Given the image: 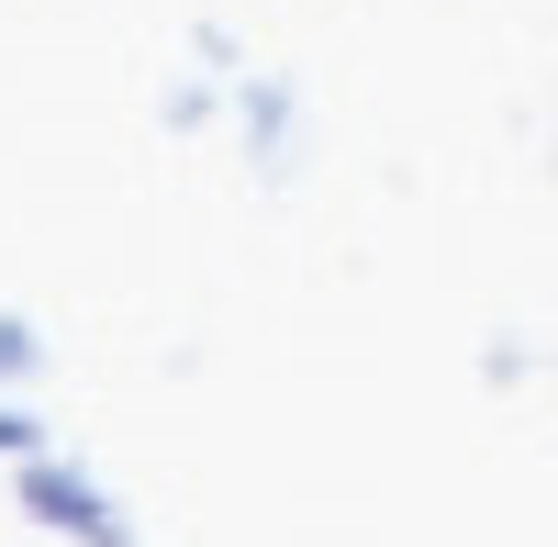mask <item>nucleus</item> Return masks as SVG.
I'll return each mask as SVG.
<instances>
[{
    "label": "nucleus",
    "mask_w": 558,
    "mask_h": 547,
    "mask_svg": "<svg viewBox=\"0 0 558 547\" xmlns=\"http://www.w3.org/2000/svg\"><path fill=\"white\" fill-rule=\"evenodd\" d=\"M23 514L34 525H57V536H89V547H123V525H112V503H101V491H89L78 470H23Z\"/></svg>",
    "instance_id": "obj_1"
},
{
    "label": "nucleus",
    "mask_w": 558,
    "mask_h": 547,
    "mask_svg": "<svg viewBox=\"0 0 558 547\" xmlns=\"http://www.w3.org/2000/svg\"><path fill=\"white\" fill-rule=\"evenodd\" d=\"M23 369H34V336H23V325H0V380H23Z\"/></svg>",
    "instance_id": "obj_2"
},
{
    "label": "nucleus",
    "mask_w": 558,
    "mask_h": 547,
    "mask_svg": "<svg viewBox=\"0 0 558 547\" xmlns=\"http://www.w3.org/2000/svg\"><path fill=\"white\" fill-rule=\"evenodd\" d=\"M0 447H34V414H23V402H0Z\"/></svg>",
    "instance_id": "obj_3"
}]
</instances>
